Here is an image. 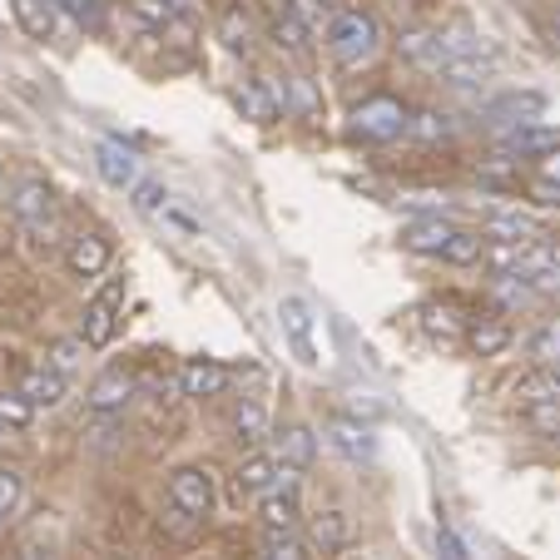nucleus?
<instances>
[{
    "label": "nucleus",
    "mask_w": 560,
    "mask_h": 560,
    "mask_svg": "<svg viewBox=\"0 0 560 560\" xmlns=\"http://www.w3.org/2000/svg\"><path fill=\"white\" fill-rule=\"evenodd\" d=\"M328 50H332V60L342 65V70H362V65L372 60V55L382 50V31H377V21H372L368 11H332V21H328Z\"/></svg>",
    "instance_id": "obj_1"
},
{
    "label": "nucleus",
    "mask_w": 560,
    "mask_h": 560,
    "mask_svg": "<svg viewBox=\"0 0 560 560\" xmlns=\"http://www.w3.org/2000/svg\"><path fill=\"white\" fill-rule=\"evenodd\" d=\"M407 119L412 115H407L392 95H372V100H362V105L352 109V135L368 139V144H392V139L407 135Z\"/></svg>",
    "instance_id": "obj_2"
},
{
    "label": "nucleus",
    "mask_w": 560,
    "mask_h": 560,
    "mask_svg": "<svg viewBox=\"0 0 560 560\" xmlns=\"http://www.w3.org/2000/svg\"><path fill=\"white\" fill-rule=\"evenodd\" d=\"M11 213L25 233H45L55 223V189L40 179V174H25L11 189Z\"/></svg>",
    "instance_id": "obj_3"
},
{
    "label": "nucleus",
    "mask_w": 560,
    "mask_h": 560,
    "mask_svg": "<svg viewBox=\"0 0 560 560\" xmlns=\"http://www.w3.org/2000/svg\"><path fill=\"white\" fill-rule=\"evenodd\" d=\"M213 476L203 471V466H179V471L170 476V506L179 511V516L189 521H203L213 511Z\"/></svg>",
    "instance_id": "obj_4"
},
{
    "label": "nucleus",
    "mask_w": 560,
    "mask_h": 560,
    "mask_svg": "<svg viewBox=\"0 0 560 560\" xmlns=\"http://www.w3.org/2000/svg\"><path fill=\"white\" fill-rule=\"evenodd\" d=\"M119 307H125V278H109V283L100 288V293L90 298V307H85V328H80L85 348H105V342L115 338Z\"/></svg>",
    "instance_id": "obj_5"
},
{
    "label": "nucleus",
    "mask_w": 560,
    "mask_h": 560,
    "mask_svg": "<svg viewBox=\"0 0 560 560\" xmlns=\"http://www.w3.org/2000/svg\"><path fill=\"white\" fill-rule=\"evenodd\" d=\"M550 109V100L540 95V90H506V95H497L487 105L491 125H506V129H521V125H540Z\"/></svg>",
    "instance_id": "obj_6"
},
{
    "label": "nucleus",
    "mask_w": 560,
    "mask_h": 560,
    "mask_svg": "<svg viewBox=\"0 0 560 560\" xmlns=\"http://www.w3.org/2000/svg\"><path fill=\"white\" fill-rule=\"evenodd\" d=\"M481 238H491V244H530V238H546V229L526 209H497L481 219Z\"/></svg>",
    "instance_id": "obj_7"
},
{
    "label": "nucleus",
    "mask_w": 560,
    "mask_h": 560,
    "mask_svg": "<svg viewBox=\"0 0 560 560\" xmlns=\"http://www.w3.org/2000/svg\"><path fill=\"white\" fill-rule=\"evenodd\" d=\"M95 170L109 189H135L139 184V154L119 139H100L95 144Z\"/></svg>",
    "instance_id": "obj_8"
},
{
    "label": "nucleus",
    "mask_w": 560,
    "mask_h": 560,
    "mask_svg": "<svg viewBox=\"0 0 560 560\" xmlns=\"http://www.w3.org/2000/svg\"><path fill=\"white\" fill-rule=\"evenodd\" d=\"M456 238V229L442 219V213H427V219H412L402 229V248L422 258H446V244Z\"/></svg>",
    "instance_id": "obj_9"
},
{
    "label": "nucleus",
    "mask_w": 560,
    "mask_h": 560,
    "mask_svg": "<svg viewBox=\"0 0 560 560\" xmlns=\"http://www.w3.org/2000/svg\"><path fill=\"white\" fill-rule=\"evenodd\" d=\"M109 238L105 233H74L70 248H65V268H70L74 278H100L109 268Z\"/></svg>",
    "instance_id": "obj_10"
},
{
    "label": "nucleus",
    "mask_w": 560,
    "mask_h": 560,
    "mask_svg": "<svg viewBox=\"0 0 560 560\" xmlns=\"http://www.w3.org/2000/svg\"><path fill=\"white\" fill-rule=\"evenodd\" d=\"M278 323H283L293 352L307 362V368H313V362H317V348H313V307H307L303 298H278Z\"/></svg>",
    "instance_id": "obj_11"
},
{
    "label": "nucleus",
    "mask_w": 560,
    "mask_h": 560,
    "mask_svg": "<svg viewBox=\"0 0 560 560\" xmlns=\"http://www.w3.org/2000/svg\"><path fill=\"white\" fill-rule=\"evenodd\" d=\"M229 382H233V372L223 368V362H213V358H189L179 368V392L184 397H219Z\"/></svg>",
    "instance_id": "obj_12"
},
{
    "label": "nucleus",
    "mask_w": 560,
    "mask_h": 560,
    "mask_svg": "<svg viewBox=\"0 0 560 560\" xmlns=\"http://www.w3.org/2000/svg\"><path fill=\"white\" fill-rule=\"evenodd\" d=\"M129 397H135V377H129V372H105V377L90 387L85 407L95 417H115V412H125Z\"/></svg>",
    "instance_id": "obj_13"
},
{
    "label": "nucleus",
    "mask_w": 560,
    "mask_h": 560,
    "mask_svg": "<svg viewBox=\"0 0 560 560\" xmlns=\"http://www.w3.org/2000/svg\"><path fill=\"white\" fill-rule=\"evenodd\" d=\"M233 436H238V446H248V452H258V446L273 436L268 407L258 402V397H244V402H238V412H233Z\"/></svg>",
    "instance_id": "obj_14"
},
{
    "label": "nucleus",
    "mask_w": 560,
    "mask_h": 560,
    "mask_svg": "<svg viewBox=\"0 0 560 560\" xmlns=\"http://www.w3.org/2000/svg\"><path fill=\"white\" fill-rule=\"evenodd\" d=\"M506 154H521V159H540V154H550V149H560V125H521V129H511L506 139Z\"/></svg>",
    "instance_id": "obj_15"
},
{
    "label": "nucleus",
    "mask_w": 560,
    "mask_h": 560,
    "mask_svg": "<svg viewBox=\"0 0 560 560\" xmlns=\"http://www.w3.org/2000/svg\"><path fill=\"white\" fill-rule=\"evenodd\" d=\"M491 74H497V55H491V50H476V55H462V60L446 65L442 80L452 90H476V85H487Z\"/></svg>",
    "instance_id": "obj_16"
},
{
    "label": "nucleus",
    "mask_w": 560,
    "mask_h": 560,
    "mask_svg": "<svg viewBox=\"0 0 560 560\" xmlns=\"http://www.w3.org/2000/svg\"><path fill=\"white\" fill-rule=\"evenodd\" d=\"M233 105L244 109V119H254V125H273L278 119V95L264 85V80H238Z\"/></svg>",
    "instance_id": "obj_17"
},
{
    "label": "nucleus",
    "mask_w": 560,
    "mask_h": 560,
    "mask_svg": "<svg viewBox=\"0 0 560 560\" xmlns=\"http://www.w3.org/2000/svg\"><path fill=\"white\" fill-rule=\"evenodd\" d=\"M21 392L31 397L35 407H45V412H50V407H60V402H65L70 382H65V372H60V368H35V372H25V377H21Z\"/></svg>",
    "instance_id": "obj_18"
},
{
    "label": "nucleus",
    "mask_w": 560,
    "mask_h": 560,
    "mask_svg": "<svg viewBox=\"0 0 560 560\" xmlns=\"http://www.w3.org/2000/svg\"><path fill=\"white\" fill-rule=\"evenodd\" d=\"M278 481V456H248L238 471H233V487L238 497H268Z\"/></svg>",
    "instance_id": "obj_19"
},
{
    "label": "nucleus",
    "mask_w": 560,
    "mask_h": 560,
    "mask_svg": "<svg viewBox=\"0 0 560 560\" xmlns=\"http://www.w3.org/2000/svg\"><path fill=\"white\" fill-rule=\"evenodd\" d=\"M15 21L31 40H50L55 25H60V11H55V0H15Z\"/></svg>",
    "instance_id": "obj_20"
},
{
    "label": "nucleus",
    "mask_w": 560,
    "mask_h": 560,
    "mask_svg": "<svg viewBox=\"0 0 560 560\" xmlns=\"http://www.w3.org/2000/svg\"><path fill=\"white\" fill-rule=\"evenodd\" d=\"M332 446H338L342 456H352V462H372V452H377V442H372V432L362 422H348V417H338V422L328 427Z\"/></svg>",
    "instance_id": "obj_21"
},
{
    "label": "nucleus",
    "mask_w": 560,
    "mask_h": 560,
    "mask_svg": "<svg viewBox=\"0 0 560 560\" xmlns=\"http://www.w3.org/2000/svg\"><path fill=\"white\" fill-rule=\"evenodd\" d=\"M466 342H471L476 358H501V352L511 348V328L506 323H497V317H481V323L466 328Z\"/></svg>",
    "instance_id": "obj_22"
},
{
    "label": "nucleus",
    "mask_w": 560,
    "mask_h": 560,
    "mask_svg": "<svg viewBox=\"0 0 560 560\" xmlns=\"http://www.w3.org/2000/svg\"><path fill=\"white\" fill-rule=\"evenodd\" d=\"M278 105H293V115L298 119H317V109H323V100H317V90H313V80L307 74H288V85H283V95H278Z\"/></svg>",
    "instance_id": "obj_23"
},
{
    "label": "nucleus",
    "mask_w": 560,
    "mask_h": 560,
    "mask_svg": "<svg viewBox=\"0 0 560 560\" xmlns=\"http://www.w3.org/2000/svg\"><path fill=\"white\" fill-rule=\"evenodd\" d=\"M258 516L268 530H298V491H268Z\"/></svg>",
    "instance_id": "obj_24"
},
{
    "label": "nucleus",
    "mask_w": 560,
    "mask_h": 560,
    "mask_svg": "<svg viewBox=\"0 0 560 560\" xmlns=\"http://www.w3.org/2000/svg\"><path fill=\"white\" fill-rule=\"evenodd\" d=\"M313 452H317V436L307 432V427H288V432L278 436V462H288V466H307Z\"/></svg>",
    "instance_id": "obj_25"
},
{
    "label": "nucleus",
    "mask_w": 560,
    "mask_h": 560,
    "mask_svg": "<svg viewBox=\"0 0 560 560\" xmlns=\"http://www.w3.org/2000/svg\"><path fill=\"white\" fill-rule=\"evenodd\" d=\"M35 412H40V407H35L21 387H15V392H0V427H5V432H21V427H31Z\"/></svg>",
    "instance_id": "obj_26"
},
{
    "label": "nucleus",
    "mask_w": 560,
    "mask_h": 560,
    "mask_svg": "<svg viewBox=\"0 0 560 560\" xmlns=\"http://www.w3.org/2000/svg\"><path fill=\"white\" fill-rule=\"evenodd\" d=\"M452 129H456L452 115H442V109H417V115L407 119V135L422 139V144H436V139H446Z\"/></svg>",
    "instance_id": "obj_27"
},
{
    "label": "nucleus",
    "mask_w": 560,
    "mask_h": 560,
    "mask_svg": "<svg viewBox=\"0 0 560 560\" xmlns=\"http://www.w3.org/2000/svg\"><path fill=\"white\" fill-rule=\"evenodd\" d=\"M530 358L550 372L560 368V317H546V323L536 328V338H530Z\"/></svg>",
    "instance_id": "obj_28"
},
{
    "label": "nucleus",
    "mask_w": 560,
    "mask_h": 560,
    "mask_svg": "<svg viewBox=\"0 0 560 560\" xmlns=\"http://www.w3.org/2000/svg\"><path fill=\"white\" fill-rule=\"evenodd\" d=\"M348 536L352 530H348V516H342V511H323V516L313 521V540L323 550H342L348 546Z\"/></svg>",
    "instance_id": "obj_29"
},
{
    "label": "nucleus",
    "mask_w": 560,
    "mask_h": 560,
    "mask_svg": "<svg viewBox=\"0 0 560 560\" xmlns=\"http://www.w3.org/2000/svg\"><path fill=\"white\" fill-rule=\"evenodd\" d=\"M273 40L283 45V50H293V55H303V50H307V25L298 21V15L288 11V5L273 15Z\"/></svg>",
    "instance_id": "obj_30"
},
{
    "label": "nucleus",
    "mask_w": 560,
    "mask_h": 560,
    "mask_svg": "<svg viewBox=\"0 0 560 560\" xmlns=\"http://www.w3.org/2000/svg\"><path fill=\"white\" fill-rule=\"evenodd\" d=\"M129 194H135V209L144 213V219H159V213L170 209V189H164L159 179H139Z\"/></svg>",
    "instance_id": "obj_31"
},
{
    "label": "nucleus",
    "mask_w": 560,
    "mask_h": 560,
    "mask_svg": "<svg viewBox=\"0 0 560 560\" xmlns=\"http://www.w3.org/2000/svg\"><path fill=\"white\" fill-rule=\"evenodd\" d=\"M129 11H135L144 25H154V31H170V25H179L174 0H129Z\"/></svg>",
    "instance_id": "obj_32"
},
{
    "label": "nucleus",
    "mask_w": 560,
    "mask_h": 560,
    "mask_svg": "<svg viewBox=\"0 0 560 560\" xmlns=\"http://www.w3.org/2000/svg\"><path fill=\"white\" fill-rule=\"evenodd\" d=\"M481 254H487V244H481V233H466L456 229V238L446 244V264H481Z\"/></svg>",
    "instance_id": "obj_33"
},
{
    "label": "nucleus",
    "mask_w": 560,
    "mask_h": 560,
    "mask_svg": "<svg viewBox=\"0 0 560 560\" xmlns=\"http://www.w3.org/2000/svg\"><path fill=\"white\" fill-rule=\"evenodd\" d=\"M268 556H278V560H313V556H307V546L293 536V530H268Z\"/></svg>",
    "instance_id": "obj_34"
},
{
    "label": "nucleus",
    "mask_w": 560,
    "mask_h": 560,
    "mask_svg": "<svg viewBox=\"0 0 560 560\" xmlns=\"http://www.w3.org/2000/svg\"><path fill=\"white\" fill-rule=\"evenodd\" d=\"M422 328L432 332V338H456V332H462V323H456L452 307H422Z\"/></svg>",
    "instance_id": "obj_35"
},
{
    "label": "nucleus",
    "mask_w": 560,
    "mask_h": 560,
    "mask_svg": "<svg viewBox=\"0 0 560 560\" xmlns=\"http://www.w3.org/2000/svg\"><path fill=\"white\" fill-rule=\"evenodd\" d=\"M21 491H25L21 471H11V466H0V516H11V511L21 506Z\"/></svg>",
    "instance_id": "obj_36"
},
{
    "label": "nucleus",
    "mask_w": 560,
    "mask_h": 560,
    "mask_svg": "<svg viewBox=\"0 0 560 560\" xmlns=\"http://www.w3.org/2000/svg\"><path fill=\"white\" fill-rule=\"evenodd\" d=\"M60 5L74 15V21H90V25L100 21V5H95V0H55V11H60Z\"/></svg>",
    "instance_id": "obj_37"
},
{
    "label": "nucleus",
    "mask_w": 560,
    "mask_h": 560,
    "mask_svg": "<svg viewBox=\"0 0 560 560\" xmlns=\"http://www.w3.org/2000/svg\"><path fill=\"white\" fill-rule=\"evenodd\" d=\"M536 179L560 184V149H550V154H540V159H536Z\"/></svg>",
    "instance_id": "obj_38"
},
{
    "label": "nucleus",
    "mask_w": 560,
    "mask_h": 560,
    "mask_svg": "<svg viewBox=\"0 0 560 560\" xmlns=\"http://www.w3.org/2000/svg\"><path fill=\"white\" fill-rule=\"evenodd\" d=\"M436 546H442V560H466V550H462V540L452 536L446 526H436Z\"/></svg>",
    "instance_id": "obj_39"
},
{
    "label": "nucleus",
    "mask_w": 560,
    "mask_h": 560,
    "mask_svg": "<svg viewBox=\"0 0 560 560\" xmlns=\"http://www.w3.org/2000/svg\"><path fill=\"white\" fill-rule=\"evenodd\" d=\"M80 348H85V338H80V342H65V348H55V362H50V368L70 372V368H74V352H80Z\"/></svg>",
    "instance_id": "obj_40"
},
{
    "label": "nucleus",
    "mask_w": 560,
    "mask_h": 560,
    "mask_svg": "<svg viewBox=\"0 0 560 560\" xmlns=\"http://www.w3.org/2000/svg\"><path fill=\"white\" fill-rule=\"evenodd\" d=\"M238 31L248 35V21H244V15H238V11H229V21H223V35H229V45H233V50L244 45V40H238Z\"/></svg>",
    "instance_id": "obj_41"
},
{
    "label": "nucleus",
    "mask_w": 560,
    "mask_h": 560,
    "mask_svg": "<svg viewBox=\"0 0 560 560\" xmlns=\"http://www.w3.org/2000/svg\"><path fill=\"white\" fill-rule=\"evenodd\" d=\"M536 199H540V203H550V209H560V184L536 179Z\"/></svg>",
    "instance_id": "obj_42"
},
{
    "label": "nucleus",
    "mask_w": 560,
    "mask_h": 560,
    "mask_svg": "<svg viewBox=\"0 0 560 560\" xmlns=\"http://www.w3.org/2000/svg\"><path fill=\"white\" fill-rule=\"evenodd\" d=\"M550 35H556V45H560V11H556V21H550Z\"/></svg>",
    "instance_id": "obj_43"
},
{
    "label": "nucleus",
    "mask_w": 560,
    "mask_h": 560,
    "mask_svg": "<svg viewBox=\"0 0 560 560\" xmlns=\"http://www.w3.org/2000/svg\"><path fill=\"white\" fill-rule=\"evenodd\" d=\"M323 5H328V11H342V0H323Z\"/></svg>",
    "instance_id": "obj_44"
},
{
    "label": "nucleus",
    "mask_w": 560,
    "mask_h": 560,
    "mask_svg": "<svg viewBox=\"0 0 560 560\" xmlns=\"http://www.w3.org/2000/svg\"><path fill=\"white\" fill-rule=\"evenodd\" d=\"M254 560H278V556H268V550H264V556H254Z\"/></svg>",
    "instance_id": "obj_45"
},
{
    "label": "nucleus",
    "mask_w": 560,
    "mask_h": 560,
    "mask_svg": "<svg viewBox=\"0 0 560 560\" xmlns=\"http://www.w3.org/2000/svg\"><path fill=\"white\" fill-rule=\"evenodd\" d=\"M516 5H536V0H516Z\"/></svg>",
    "instance_id": "obj_46"
},
{
    "label": "nucleus",
    "mask_w": 560,
    "mask_h": 560,
    "mask_svg": "<svg viewBox=\"0 0 560 560\" xmlns=\"http://www.w3.org/2000/svg\"><path fill=\"white\" fill-rule=\"evenodd\" d=\"M0 25H5V11H0Z\"/></svg>",
    "instance_id": "obj_47"
},
{
    "label": "nucleus",
    "mask_w": 560,
    "mask_h": 560,
    "mask_svg": "<svg viewBox=\"0 0 560 560\" xmlns=\"http://www.w3.org/2000/svg\"><path fill=\"white\" fill-rule=\"evenodd\" d=\"M0 436H5V427H0Z\"/></svg>",
    "instance_id": "obj_48"
}]
</instances>
